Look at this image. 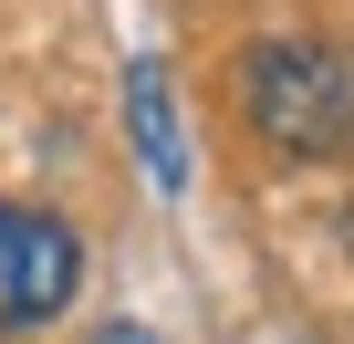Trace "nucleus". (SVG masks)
Masks as SVG:
<instances>
[{
    "mask_svg": "<svg viewBox=\"0 0 354 344\" xmlns=\"http://www.w3.org/2000/svg\"><path fill=\"white\" fill-rule=\"evenodd\" d=\"M230 94L250 115L261 146L281 156H354V53L313 42V32H271L230 63Z\"/></svg>",
    "mask_w": 354,
    "mask_h": 344,
    "instance_id": "1",
    "label": "nucleus"
},
{
    "mask_svg": "<svg viewBox=\"0 0 354 344\" xmlns=\"http://www.w3.org/2000/svg\"><path fill=\"white\" fill-rule=\"evenodd\" d=\"M73 292H84V240H73V219L0 199V334L63 323Z\"/></svg>",
    "mask_w": 354,
    "mask_h": 344,
    "instance_id": "2",
    "label": "nucleus"
},
{
    "mask_svg": "<svg viewBox=\"0 0 354 344\" xmlns=\"http://www.w3.org/2000/svg\"><path fill=\"white\" fill-rule=\"evenodd\" d=\"M125 146H136V167H146V188H156V199L188 188V125H177V84H167L156 53L125 63Z\"/></svg>",
    "mask_w": 354,
    "mask_h": 344,
    "instance_id": "3",
    "label": "nucleus"
},
{
    "mask_svg": "<svg viewBox=\"0 0 354 344\" xmlns=\"http://www.w3.org/2000/svg\"><path fill=\"white\" fill-rule=\"evenodd\" d=\"M84 344H167V334H146V323H125V313H115V323H94Z\"/></svg>",
    "mask_w": 354,
    "mask_h": 344,
    "instance_id": "4",
    "label": "nucleus"
}]
</instances>
